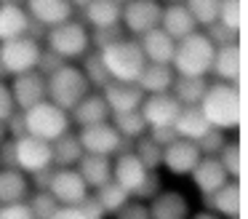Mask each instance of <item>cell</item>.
<instances>
[{"label":"cell","mask_w":248,"mask_h":219,"mask_svg":"<svg viewBox=\"0 0 248 219\" xmlns=\"http://www.w3.org/2000/svg\"><path fill=\"white\" fill-rule=\"evenodd\" d=\"M198 107L208 120V126L224 134L240 128V85L237 83H221V80L208 83Z\"/></svg>","instance_id":"obj_1"},{"label":"cell","mask_w":248,"mask_h":219,"mask_svg":"<svg viewBox=\"0 0 248 219\" xmlns=\"http://www.w3.org/2000/svg\"><path fill=\"white\" fill-rule=\"evenodd\" d=\"M99 53H102V62L107 67L109 78L120 80V83H136L141 69H144V64H147L139 40L125 37V35L112 40V43H107L104 48H99Z\"/></svg>","instance_id":"obj_2"},{"label":"cell","mask_w":248,"mask_h":219,"mask_svg":"<svg viewBox=\"0 0 248 219\" xmlns=\"http://www.w3.org/2000/svg\"><path fill=\"white\" fill-rule=\"evenodd\" d=\"M216 46L205 37V32H189V35L179 37L176 48H173L171 67L176 75H192V78H205L211 72V62H214Z\"/></svg>","instance_id":"obj_3"},{"label":"cell","mask_w":248,"mask_h":219,"mask_svg":"<svg viewBox=\"0 0 248 219\" xmlns=\"http://www.w3.org/2000/svg\"><path fill=\"white\" fill-rule=\"evenodd\" d=\"M88 91H91V85H88L86 75H83V69L78 67V64L64 62L51 75H46V99L54 101L56 107H62V110H67V112H70Z\"/></svg>","instance_id":"obj_4"},{"label":"cell","mask_w":248,"mask_h":219,"mask_svg":"<svg viewBox=\"0 0 248 219\" xmlns=\"http://www.w3.org/2000/svg\"><path fill=\"white\" fill-rule=\"evenodd\" d=\"M22 118H24V134L46 139V142L59 139L62 134H67L72 126L70 112L56 107L54 101H48V99H43V101H38V104H32L30 110H24Z\"/></svg>","instance_id":"obj_5"},{"label":"cell","mask_w":248,"mask_h":219,"mask_svg":"<svg viewBox=\"0 0 248 219\" xmlns=\"http://www.w3.org/2000/svg\"><path fill=\"white\" fill-rule=\"evenodd\" d=\"M46 48L54 51L56 56H62L64 62H72V59H80L83 53L91 48V37H88V30L75 19H67L62 24H54L46 30Z\"/></svg>","instance_id":"obj_6"},{"label":"cell","mask_w":248,"mask_h":219,"mask_svg":"<svg viewBox=\"0 0 248 219\" xmlns=\"http://www.w3.org/2000/svg\"><path fill=\"white\" fill-rule=\"evenodd\" d=\"M40 51H43L40 40L32 35H19V37H11V40H3L0 43V62L6 67L8 78L35 69L38 67V59H40Z\"/></svg>","instance_id":"obj_7"},{"label":"cell","mask_w":248,"mask_h":219,"mask_svg":"<svg viewBox=\"0 0 248 219\" xmlns=\"http://www.w3.org/2000/svg\"><path fill=\"white\" fill-rule=\"evenodd\" d=\"M163 16V3L160 0H128L120 8V24L131 32V35L141 37L144 32L160 27Z\"/></svg>","instance_id":"obj_8"},{"label":"cell","mask_w":248,"mask_h":219,"mask_svg":"<svg viewBox=\"0 0 248 219\" xmlns=\"http://www.w3.org/2000/svg\"><path fill=\"white\" fill-rule=\"evenodd\" d=\"M78 139H80L83 152H93V155H118L120 150H125V142L118 134V128L112 126L109 120L104 123H93V126H86L78 131Z\"/></svg>","instance_id":"obj_9"},{"label":"cell","mask_w":248,"mask_h":219,"mask_svg":"<svg viewBox=\"0 0 248 219\" xmlns=\"http://www.w3.org/2000/svg\"><path fill=\"white\" fill-rule=\"evenodd\" d=\"M46 190L56 198L59 206H78L91 192L88 185L83 182V176L78 174V168H54Z\"/></svg>","instance_id":"obj_10"},{"label":"cell","mask_w":248,"mask_h":219,"mask_svg":"<svg viewBox=\"0 0 248 219\" xmlns=\"http://www.w3.org/2000/svg\"><path fill=\"white\" fill-rule=\"evenodd\" d=\"M14 150H16V166L24 174H35V171L54 166L51 163V142H46V139L22 134L14 139Z\"/></svg>","instance_id":"obj_11"},{"label":"cell","mask_w":248,"mask_h":219,"mask_svg":"<svg viewBox=\"0 0 248 219\" xmlns=\"http://www.w3.org/2000/svg\"><path fill=\"white\" fill-rule=\"evenodd\" d=\"M8 88H11V96H14V107L24 112L46 99V75L38 72V69L14 75V83Z\"/></svg>","instance_id":"obj_12"},{"label":"cell","mask_w":248,"mask_h":219,"mask_svg":"<svg viewBox=\"0 0 248 219\" xmlns=\"http://www.w3.org/2000/svg\"><path fill=\"white\" fill-rule=\"evenodd\" d=\"M139 110L147 120V128H157V126H173L182 104L173 99L171 91H166V94H144Z\"/></svg>","instance_id":"obj_13"},{"label":"cell","mask_w":248,"mask_h":219,"mask_svg":"<svg viewBox=\"0 0 248 219\" xmlns=\"http://www.w3.org/2000/svg\"><path fill=\"white\" fill-rule=\"evenodd\" d=\"M200 158H203V155H200L198 144H195L192 139L176 136L171 144L163 147V163L160 166H166V168L176 176H187Z\"/></svg>","instance_id":"obj_14"},{"label":"cell","mask_w":248,"mask_h":219,"mask_svg":"<svg viewBox=\"0 0 248 219\" xmlns=\"http://www.w3.org/2000/svg\"><path fill=\"white\" fill-rule=\"evenodd\" d=\"M147 171L150 168H144V163L134 155V150H123V152H118V160L112 163V182H118L128 195H134L144 182Z\"/></svg>","instance_id":"obj_15"},{"label":"cell","mask_w":248,"mask_h":219,"mask_svg":"<svg viewBox=\"0 0 248 219\" xmlns=\"http://www.w3.org/2000/svg\"><path fill=\"white\" fill-rule=\"evenodd\" d=\"M30 19L40 27H54V24H62V21L72 19V11L75 5L70 0H27V8Z\"/></svg>","instance_id":"obj_16"},{"label":"cell","mask_w":248,"mask_h":219,"mask_svg":"<svg viewBox=\"0 0 248 219\" xmlns=\"http://www.w3.org/2000/svg\"><path fill=\"white\" fill-rule=\"evenodd\" d=\"M189 176H192L195 187L203 192V198H208L211 192L219 190V187L230 179V176H227V171H224V166L219 163V158H216V155H203V158L195 163V168L189 171Z\"/></svg>","instance_id":"obj_17"},{"label":"cell","mask_w":248,"mask_h":219,"mask_svg":"<svg viewBox=\"0 0 248 219\" xmlns=\"http://www.w3.org/2000/svg\"><path fill=\"white\" fill-rule=\"evenodd\" d=\"M240 43L232 40L224 46H216L214 62H211V72L221 80V83H240Z\"/></svg>","instance_id":"obj_18"},{"label":"cell","mask_w":248,"mask_h":219,"mask_svg":"<svg viewBox=\"0 0 248 219\" xmlns=\"http://www.w3.org/2000/svg\"><path fill=\"white\" fill-rule=\"evenodd\" d=\"M102 96L107 101L109 112H125V110H139L144 91L136 83H120V80H109L102 88Z\"/></svg>","instance_id":"obj_19"},{"label":"cell","mask_w":248,"mask_h":219,"mask_svg":"<svg viewBox=\"0 0 248 219\" xmlns=\"http://www.w3.org/2000/svg\"><path fill=\"white\" fill-rule=\"evenodd\" d=\"M109 115H112V112H109L102 91H99V94H91V91H88V94L70 110V123H75L78 128H86V126H93V123L109 120Z\"/></svg>","instance_id":"obj_20"},{"label":"cell","mask_w":248,"mask_h":219,"mask_svg":"<svg viewBox=\"0 0 248 219\" xmlns=\"http://www.w3.org/2000/svg\"><path fill=\"white\" fill-rule=\"evenodd\" d=\"M139 46H141V51H144L147 62H152V64H171L176 40H173L166 30L155 27V30L144 32V35L139 37Z\"/></svg>","instance_id":"obj_21"},{"label":"cell","mask_w":248,"mask_h":219,"mask_svg":"<svg viewBox=\"0 0 248 219\" xmlns=\"http://www.w3.org/2000/svg\"><path fill=\"white\" fill-rule=\"evenodd\" d=\"M147 208H150V219H187L189 217L187 198L176 190L157 192Z\"/></svg>","instance_id":"obj_22"},{"label":"cell","mask_w":248,"mask_h":219,"mask_svg":"<svg viewBox=\"0 0 248 219\" xmlns=\"http://www.w3.org/2000/svg\"><path fill=\"white\" fill-rule=\"evenodd\" d=\"M78 174L83 176V182L88 185V190L107 185L112 179V160L107 155H93V152H83V158L78 160Z\"/></svg>","instance_id":"obj_23"},{"label":"cell","mask_w":248,"mask_h":219,"mask_svg":"<svg viewBox=\"0 0 248 219\" xmlns=\"http://www.w3.org/2000/svg\"><path fill=\"white\" fill-rule=\"evenodd\" d=\"M160 30H166L173 40H179V37L198 30V21L192 19V14L187 11L184 3H168L160 16Z\"/></svg>","instance_id":"obj_24"},{"label":"cell","mask_w":248,"mask_h":219,"mask_svg":"<svg viewBox=\"0 0 248 219\" xmlns=\"http://www.w3.org/2000/svg\"><path fill=\"white\" fill-rule=\"evenodd\" d=\"M27 30H30V14L16 0L0 3V43L19 37V35H27Z\"/></svg>","instance_id":"obj_25"},{"label":"cell","mask_w":248,"mask_h":219,"mask_svg":"<svg viewBox=\"0 0 248 219\" xmlns=\"http://www.w3.org/2000/svg\"><path fill=\"white\" fill-rule=\"evenodd\" d=\"M173 78H176V72H173L171 64L147 62L144 69H141V75H139V80H136V85H139L144 94H166V91H171Z\"/></svg>","instance_id":"obj_26"},{"label":"cell","mask_w":248,"mask_h":219,"mask_svg":"<svg viewBox=\"0 0 248 219\" xmlns=\"http://www.w3.org/2000/svg\"><path fill=\"white\" fill-rule=\"evenodd\" d=\"M208 203L216 214H221V217H227V219L240 217V182L227 179L219 190H214L208 195Z\"/></svg>","instance_id":"obj_27"},{"label":"cell","mask_w":248,"mask_h":219,"mask_svg":"<svg viewBox=\"0 0 248 219\" xmlns=\"http://www.w3.org/2000/svg\"><path fill=\"white\" fill-rule=\"evenodd\" d=\"M80 158H83V147L78 134L67 131L51 142V163H54V168H72V166H78Z\"/></svg>","instance_id":"obj_28"},{"label":"cell","mask_w":248,"mask_h":219,"mask_svg":"<svg viewBox=\"0 0 248 219\" xmlns=\"http://www.w3.org/2000/svg\"><path fill=\"white\" fill-rule=\"evenodd\" d=\"M30 198V179L22 168H0V203H16Z\"/></svg>","instance_id":"obj_29"},{"label":"cell","mask_w":248,"mask_h":219,"mask_svg":"<svg viewBox=\"0 0 248 219\" xmlns=\"http://www.w3.org/2000/svg\"><path fill=\"white\" fill-rule=\"evenodd\" d=\"M120 8L123 5L118 0H88L83 5V14H86V21L93 30H102V27L120 24Z\"/></svg>","instance_id":"obj_30"},{"label":"cell","mask_w":248,"mask_h":219,"mask_svg":"<svg viewBox=\"0 0 248 219\" xmlns=\"http://www.w3.org/2000/svg\"><path fill=\"white\" fill-rule=\"evenodd\" d=\"M173 128H176V134L182 139H192V142H198L211 126H208V120L203 118L200 107L189 104V107H182V110H179L176 120H173Z\"/></svg>","instance_id":"obj_31"},{"label":"cell","mask_w":248,"mask_h":219,"mask_svg":"<svg viewBox=\"0 0 248 219\" xmlns=\"http://www.w3.org/2000/svg\"><path fill=\"white\" fill-rule=\"evenodd\" d=\"M205 88H208V80L205 78H192V75H176L173 83H171V94L182 107L200 104Z\"/></svg>","instance_id":"obj_32"},{"label":"cell","mask_w":248,"mask_h":219,"mask_svg":"<svg viewBox=\"0 0 248 219\" xmlns=\"http://www.w3.org/2000/svg\"><path fill=\"white\" fill-rule=\"evenodd\" d=\"M112 126L118 128V134L123 139H139L141 134H147V120H144V115H141V110H125V112H112Z\"/></svg>","instance_id":"obj_33"},{"label":"cell","mask_w":248,"mask_h":219,"mask_svg":"<svg viewBox=\"0 0 248 219\" xmlns=\"http://www.w3.org/2000/svg\"><path fill=\"white\" fill-rule=\"evenodd\" d=\"M83 64H80V69H83V75H86V80H88V85L91 88H99L102 91L104 85L109 83V72H107V67H104V62H102V53L99 51H91L88 48L86 53H83Z\"/></svg>","instance_id":"obj_34"},{"label":"cell","mask_w":248,"mask_h":219,"mask_svg":"<svg viewBox=\"0 0 248 219\" xmlns=\"http://www.w3.org/2000/svg\"><path fill=\"white\" fill-rule=\"evenodd\" d=\"M134 155L144 163V168L150 171H157V166L163 163V147L150 136V134H141L139 139H134Z\"/></svg>","instance_id":"obj_35"},{"label":"cell","mask_w":248,"mask_h":219,"mask_svg":"<svg viewBox=\"0 0 248 219\" xmlns=\"http://www.w3.org/2000/svg\"><path fill=\"white\" fill-rule=\"evenodd\" d=\"M93 195H96V201L102 203V208H104V214H115L120 206H123L125 201H128V192L123 190V187L118 185V182H112L109 179L107 185H102V187H96L93 190Z\"/></svg>","instance_id":"obj_36"},{"label":"cell","mask_w":248,"mask_h":219,"mask_svg":"<svg viewBox=\"0 0 248 219\" xmlns=\"http://www.w3.org/2000/svg\"><path fill=\"white\" fill-rule=\"evenodd\" d=\"M216 21L237 35V32H240V21H243L240 0H219V14H216Z\"/></svg>","instance_id":"obj_37"},{"label":"cell","mask_w":248,"mask_h":219,"mask_svg":"<svg viewBox=\"0 0 248 219\" xmlns=\"http://www.w3.org/2000/svg\"><path fill=\"white\" fill-rule=\"evenodd\" d=\"M216 158H219L221 166H224V171H227L230 179H240V142H237V139L221 144V150L216 152Z\"/></svg>","instance_id":"obj_38"},{"label":"cell","mask_w":248,"mask_h":219,"mask_svg":"<svg viewBox=\"0 0 248 219\" xmlns=\"http://www.w3.org/2000/svg\"><path fill=\"white\" fill-rule=\"evenodd\" d=\"M184 5L192 14V19L198 21V27L214 24L216 14H219V0H184Z\"/></svg>","instance_id":"obj_39"},{"label":"cell","mask_w":248,"mask_h":219,"mask_svg":"<svg viewBox=\"0 0 248 219\" xmlns=\"http://www.w3.org/2000/svg\"><path fill=\"white\" fill-rule=\"evenodd\" d=\"M30 211H32L35 219H48L51 214L59 208V203H56V198L51 195L48 190H35V195L30 198Z\"/></svg>","instance_id":"obj_40"},{"label":"cell","mask_w":248,"mask_h":219,"mask_svg":"<svg viewBox=\"0 0 248 219\" xmlns=\"http://www.w3.org/2000/svg\"><path fill=\"white\" fill-rule=\"evenodd\" d=\"M224 142H227V139H224V131H219V128L211 126L208 131H205L195 144H198L200 155H216V152L221 150V144H224Z\"/></svg>","instance_id":"obj_41"},{"label":"cell","mask_w":248,"mask_h":219,"mask_svg":"<svg viewBox=\"0 0 248 219\" xmlns=\"http://www.w3.org/2000/svg\"><path fill=\"white\" fill-rule=\"evenodd\" d=\"M115 219H150V208L141 201H125L123 206L115 211Z\"/></svg>","instance_id":"obj_42"},{"label":"cell","mask_w":248,"mask_h":219,"mask_svg":"<svg viewBox=\"0 0 248 219\" xmlns=\"http://www.w3.org/2000/svg\"><path fill=\"white\" fill-rule=\"evenodd\" d=\"M157 192H160V176H157V171H147L144 182H141V187L134 192V198H139V201H152Z\"/></svg>","instance_id":"obj_43"},{"label":"cell","mask_w":248,"mask_h":219,"mask_svg":"<svg viewBox=\"0 0 248 219\" xmlns=\"http://www.w3.org/2000/svg\"><path fill=\"white\" fill-rule=\"evenodd\" d=\"M0 219H35L30 211L27 201H16V203H0Z\"/></svg>","instance_id":"obj_44"},{"label":"cell","mask_w":248,"mask_h":219,"mask_svg":"<svg viewBox=\"0 0 248 219\" xmlns=\"http://www.w3.org/2000/svg\"><path fill=\"white\" fill-rule=\"evenodd\" d=\"M88 37H91V46H96V51H99V48H104L107 43L123 37V27H120V24H115V27H102V30H93V35H88Z\"/></svg>","instance_id":"obj_45"},{"label":"cell","mask_w":248,"mask_h":219,"mask_svg":"<svg viewBox=\"0 0 248 219\" xmlns=\"http://www.w3.org/2000/svg\"><path fill=\"white\" fill-rule=\"evenodd\" d=\"M78 211L83 214V219H104V208H102V203L96 201L93 192H88V195L78 203Z\"/></svg>","instance_id":"obj_46"},{"label":"cell","mask_w":248,"mask_h":219,"mask_svg":"<svg viewBox=\"0 0 248 219\" xmlns=\"http://www.w3.org/2000/svg\"><path fill=\"white\" fill-rule=\"evenodd\" d=\"M62 64H64V59L62 56H56L54 51H48V48H46V51H40V59H38V72H43V75H51L54 72L56 67H62Z\"/></svg>","instance_id":"obj_47"},{"label":"cell","mask_w":248,"mask_h":219,"mask_svg":"<svg viewBox=\"0 0 248 219\" xmlns=\"http://www.w3.org/2000/svg\"><path fill=\"white\" fill-rule=\"evenodd\" d=\"M16 110L14 107V96H11V88H8L6 80H0V120H6L11 112Z\"/></svg>","instance_id":"obj_48"},{"label":"cell","mask_w":248,"mask_h":219,"mask_svg":"<svg viewBox=\"0 0 248 219\" xmlns=\"http://www.w3.org/2000/svg\"><path fill=\"white\" fill-rule=\"evenodd\" d=\"M147 134H150V136L155 139V142L160 144V147H166V144H171L173 139L179 136V134H176V128H173V126H157V128H147Z\"/></svg>","instance_id":"obj_49"},{"label":"cell","mask_w":248,"mask_h":219,"mask_svg":"<svg viewBox=\"0 0 248 219\" xmlns=\"http://www.w3.org/2000/svg\"><path fill=\"white\" fill-rule=\"evenodd\" d=\"M48 219H83V214L78 211V206H59Z\"/></svg>","instance_id":"obj_50"},{"label":"cell","mask_w":248,"mask_h":219,"mask_svg":"<svg viewBox=\"0 0 248 219\" xmlns=\"http://www.w3.org/2000/svg\"><path fill=\"white\" fill-rule=\"evenodd\" d=\"M8 139V128H6V120H0V142Z\"/></svg>","instance_id":"obj_51"},{"label":"cell","mask_w":248,"mask_h":219,"mask_svg":"<svg viewBox=\"0 0 248 219\" xmlns=\"http://www.w3.org/2000/svg\"><path fill=\"white\" fill-rule=\"evenodd\" d=\"M195 219H216V217H214V214H208V211H203V214H198Z\"/></svg>","instance_id":"obj_52"},{"label":"cell","mask_w":248,"mask_h":219,"mask_svg":"<svg viewBox=\"0 0 248 219\" xmlns=\"http://www.w3.org/2000/svg\"><path fill=\"white\" fill-rule=\"evenodd\" d=\"M8 78V72H6V67H3V62H0V80H6Z\"/></svg>","instance_id":"obj_53"},{"label":"cell","mask_w":248,"mask_h":219,"mask_svg":"<svg viewBox=\"0 0 248 219\" xmlns=\"http://www.w3.org/2000/svg\"><path fill=\"white\" fill-rule=\"evenodd\" d=\"M70 3H72V5H78V8H83V5L88 3V0H70Z\"/></svg>","instance_id":"obj_54"},{"label":"cell","mask_w":248,"mask_h":219,"mask_svg":"<svg viewBox=\"0 0 248 219\" xmlns=\"http://www.w3.org/2000/svg\"><path fill=\"white\" fill-rule=\"evenodd\" d=\"M166 3H184V0H166Z\"/></svg>","instance_id":"obj_55"},{"label":"cell","mask_w":248,"mask_h":219,"mask_svg":"<svg viewBox=\"0 0 248 219\" xmlns=\"http://www.w3.org/2000/svg\"><path fill=\"white\" fill-rule=\"evenodd\" d=\"M118 3H120V5H123V3H128V0H118Z\"/></svg>","instance_id":"obj_56"},{"label":"cell","mask_w":248,"mask_h":219,"mask_svg":"<svg viewBox=\"0 0 248 219\" xmlns=\"http://www.w3.org/2000/svg\"><path fill=\"white\" fill-rule=\"evenodd\" d=\"M0 3H11V0H0Z\"/></svg>","instance_id":"obj_57"}]
</instances>
